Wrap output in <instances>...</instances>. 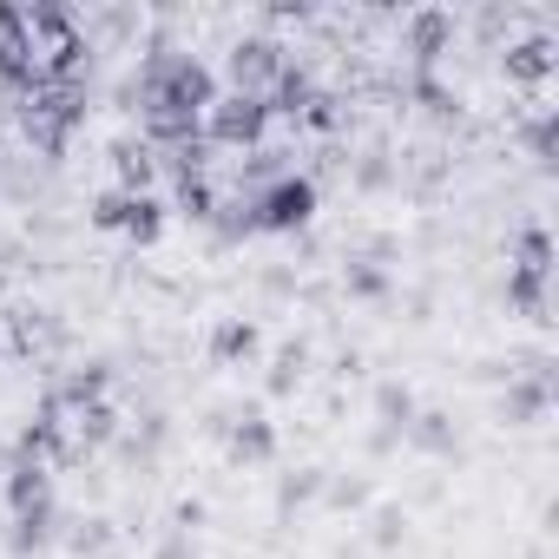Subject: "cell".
<instances>
[{"mask_svg":"<svg viewBox=\"0 0 559 559\" xmlns=\"http://www.w3.org/2000/svg\"><path fill=\"white\" fill-rule=\"evenodd\" d=\"M513 304H520L526 317H546V297H539V276H526V270L513 276Z\"/></svg>","mask_w":559,"mask_h":559,"instance_id":"cell-12","label":"cell"},{"mask_svg":"<svg viewBox=\"0 0 559 559\" xmlns=\"http://www.w3.org/2000/svg\"><path fill=\"white\" fill-rule=\"evenodd\" d=\"M257 349V330L250 323H224L217 330V356H250Z\"/></svg>","mask_w":559,"mask_h":559,"instance_id":"cell-10","label":"cell"},{"mask_svg":"<svg viewBox=\"0 0 559 559\" xmlns=\"http://www.w3.org/2000/svg\"><path fill=\"white\" fill-rule=\"evenodd\" d=\"M112 158H119V178H126V185H139V191H145V178H152V152H145V145H119V152H112Z\"/></svg>","mask_w":559,"mask_h":559,"instance_id":"cell-7","label":"cell"},{"mask_svg":"<svg viewBox=\"0 0 559 559\" xmlns=\"http://www.w3.org/2000/svg\"><path fill=\"white\" fill-rule=\"evenodd\" d=\"M73 119H80V86H73V80H40V86L27 93V132H34V145L60 152Z\"/></svg>","mask_w":559,"mask_h":559,"instance_id":"cell-1","label":"cell"},{"mask_svg":"<svg viewBox=\"0 0 559 559\" xmlns=\"http://www.w3.org/2000/svg\"><path fill=\"white\" fill-rule=\"evenodd\" d=\"M93 217H99L106 230H132L139 243H152V237H158V204H152L145 191H106Z\"/></svg>","mask_w":559,"mask_h":559,"instance_id":"cell-3","label":"cell"},{"mask_svg":"<svg viewBox=\"0 0 559 559\" xmlns=\"http://www.w3.org/2000/svg\"><path fill=\"white\" fill-rule=\"evenodd\" d=\"M237 454H270V428H243L237 435Z\"/></svg>","mask_w":559,"mask_h":559,"instance_id":"cell-14","label":"cell"},{"mask_svg":"<svg viewBox=\"0 0 559 559\" xmlns=\"http://www.w3.org/2000/svg\"><path fill=\"white\" fill-rule=\"evenodd\" d=\"M40 493H47V474H40V467H21V474H14V507H27V500L40 507Z\"/></svg>","mask_w":559,"mask_h":559,"instance_id":"cell-13","label":"cell"},{"mask_svg":"<svg viewBox=\"0 0 559 559\" xmlns=\"http://www.w3.org/2000/svg\"><path fill=\"white\" fill-rule=\"evenodd\" d=\"M310 211H317V191H310L304 178H290V185H276V191L257 204V224H263V230H290V224H304Z\"/></svg>","mask_w":559,"mask_h":559,"instance_id":"cell-4","label":"cell"},{"mask_svg":"<svg viewBox=\"0 0 559 559\" xmlns=\"http://www.w3.org/2000/svg\"><path fill=\"white\" fill-rule=\"evenodd\" d=\"M441 40H448V21H441V14H421V21H415V53L428 60V53H441Z\"/></svg>","mask_w":559,"mask_h":559,"instance_id":"cell-8","label":"cell"},{"mask_svg":"<svg viewBox=\"0 0 559 559\" xmlns=\"http://www.w3.org/2000/svg\"><path fill=\"white\" fill-rule=\"evenodd\" d=\"M507 73H513V80H546V73H552V47H546V40H520V47L507 53Z\"/></svg>","mask_w":559,"mask_h":559,"instance_id":"cell-6","label":"cell"},{"mask_svg":"<svg viewBox=\"0 0 559 559\" xmlns=\"http://www.w3.org/2000/svg\"><path fill=\"white\" fill-rule=\"evenodd\" d=\"M230 73H237V93H243V86H263V80L284 73V47H276V40H243V47L230 53Z\"/></svg>","mask_w":559,"mask_h":559,"instance_id":"cell-5","label":"cell"},{"mask_svg":"<svg viewBox=\"0 0 559 559\" xmlns=\"http://www.w3.org/2000/svg\"><path fill=\"white\" fill-rule=\"evenodd\" d=\"M263 126H270V106H263L257 93H230V99H217V106L204 112V132H211L217 145H250Z\"/></svg>","mask_w":559,"mask_h":559,"instance_id":"cell-2","label":"cell"},{"mask_svg":"<svg viewBox=\"0 0 559 559\" xmlns=\"http://www.w3.org/2000/svg\"><path fill=\"white\" fill-rule=\"evenodd\" d=\"M178 204H185L191 217H204V211H211V185H204L198 171H185V178H178Z\"/></svg>","mask_w":559,"mask_h":559,"instance_id":"cell-9","label":"cell"},{"mask_svg":"<svg viewBox=\"0 0 559 559\" xmlns=\"http://www.w3.org/2000/svg\"><path fill=\"white\" fill-rule=\"evenodd\" d=\"M520 257H526V276H546V257H552L546 230H526V237H520Z\"/></svg>","mask_w":559,"mask_h":559,"instance_id":"cell-11","label":"cell"}]
</instances>
